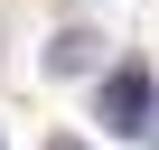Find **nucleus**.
Returning <instances> with one entry per match:
<instances>
[{
    "label": "nucleus",
    "mask_w": 159,
    "mask_h": 150,
    "mask_svg": "<svg viewBox=\"0 0 159 150\" xmlns=\"http://www.w3.org/2000/svg\"><path fill=\"white\" fill-rule=\"evenodd\" d=\"M103 131L112 141H159V85H150V66H112L103 75Z\"/></svg>",
    "instance_id": "obj_1"
},
{
    "label": "nucleus",
    "mask_w": 159,
    "mask_h": 150,
    "mask_svg": "<svg viewBox=\"0 0 159 150\" xmlns=\"http://www.w3.org/2000/svg\"><path fill=\"white\" fill-rule=\"evenodd\" d=\"M94 66H103V38L94 28H56L47 38V75H94Z\"/></svg>",
    "instance_id": "obj_2"
},
{
    "label": "nucleus",
    "mask_w": 159,
    "mask_h": 150,
    "mask_svg": "<svg viewBox=\"0 0 159 150\" xmlns=\"http://www.w3.org/2000/svg\"><path fill=\"white\" fill-rule=\"evenodd\" d=\"M47 150H84V141H75V131H47Z\"/></svg>",
    "instance_id": "obj_3"
}]
</instances>
